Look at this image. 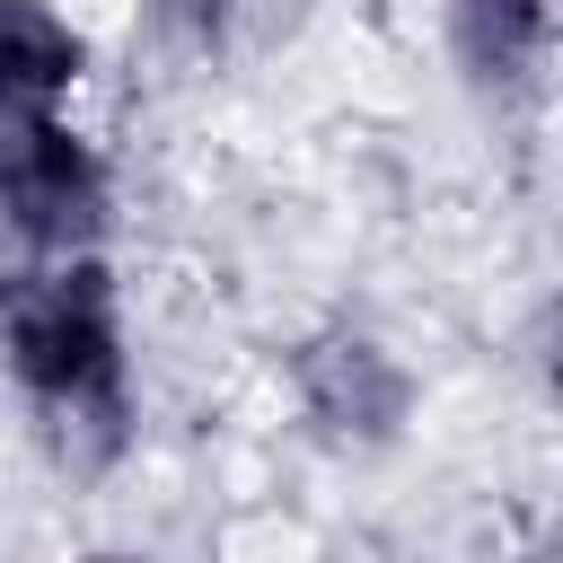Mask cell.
I'll return each mask as SVG.
<instances>
[{
    "mask_svg": "<svg viewBox=\"0 0 563 563\" xmlns=\"http://www.w3.org/2000/svg\"><path fill=\"white\" fill-rule=\"evenodd\" d=\"M0 361L70 466H106L132 440L123 308H114V273L97 255H53V264L0 273Z\"/></svg>",
    "mask_w": 563,
    "mask_h": 563,
    "instance_id": "1",
    "label": "cell"
},
{
    "mask_svg": "<svg viewBox=\"0 0 563 563\" xmlns=\"http://www.w3.org/2000/svg\"><path fill=\"white\" fill-rule=\"evenodd\" d=\"M114 220V176L97 141L62 114H0V238L18 264L53 255H97Z\"/></svg>",
    "mask_w": 563,
    "mask_h": 563,
    "instance_id": "2",
    "label": "cell"
},
{
    "mask_svg": "<svg viewBox=\"0 0 563 563\" xmlns=\"http://www.w3.org/2000/svg\"><path fill=\"white\" fill-rule=\"evenodd\" d=\"M290 396H299V413L325 449H387L413 422V369L361 325L308 334L290 352Z\"/></svg>",
    "mask_w": 563,
    "mask_h": 563,
    "instance_id": "3",
    "label": "cell"
},
{
    "mask_svg": "<svg viewBox=\"0 0 563 563\" xmlns=\"http://www.w3.org/2000/svg\"><path fill=\"white\" fill-rule=\"evenodd\" d=\"M545 44H554L545 0H449V62L484 97H528L545 70Z\"/></svg>",
    "mask_w": 563,
    "mask_h": 563,
    "instance_id": "4",
    "label": "cell"
},
{
    "mask_svg": "<svg viewBox=\"0 0 563 563\" xmlns=\"http://www.w3.org/2000/svg\"><path fill=\"white\" fill-rule=\"evenodd\" d=\"M88 70V35L53 0H0V114H62Z\"/></svg>",
    "mask_w": 563,
    "mask_h": 563,
    "instance_id": "5",
    "label": "cell"
},
{
    "mask_svg": "<svg viewBox=\"0 0 563 563\" xmlns=\"http://www.w3.org/2000/svg\"><path fill=\"white\" fill-rule=\"evenodd\" d=\"M229 18H238V0H141V44L167 70H211L229 44Z\"/></svg>",
    "mask_w": 563,
    "mask_h": 563,
    "instance_id": "6",
    "label": "cell"
},
{
    "mask_svg": "<svg viewBox=\"0 0 563 563\" xmlns=\"http://www.w3.org/2000/svg\"><path fill=\"white\" fill-rule=\"evenodd\" d=\"M79 563H158V554H132V545H97V554H79Z\"/></svg>",
    "mask_w": 563,
    "mask_h": 563,
    "instance_id": "7",
    "label": "cell"
}]
</instances>
